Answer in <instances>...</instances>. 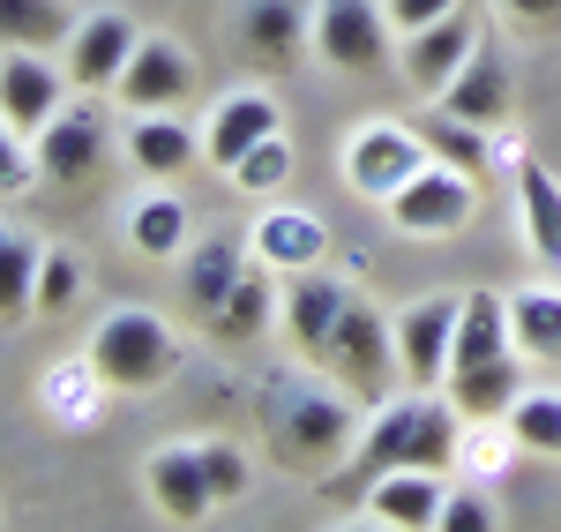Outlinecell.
I'll return each mask as SVG.
<instances>
[{"label": "cell", "instance_id": "1", "mask_svg": "<svg viewBox=\"0 0 561 532\" xmlns=\"http://www.w3.org/2000/svg\"><path fill=\"white\" fill-rule=\"evenodd\" d=\"M173 330L158 322L150 308H121L98 322V338H90V375L105 383V390H158L165 375H173Z\"/></svg>", "mask_w": 561, "mask_h": 532}, {"label": "cell", "instance_id": "2", "mask_svg": "<svg viewBox=\"0 0 561 532\" xmlns=\"http://www.w3.org/2000/svg\"><path fill=\"white\" fill-rule=\"evenodd\" d=\"M314 53L345 76H375L389 68V8L375 0H322L314 8Z\"/></svg>", "mask_w": 561, "mask_h": 532}, {"label": "cell", "instance_id": "3", "mask_svg": "<svg viewBox=\"0 0 561 532\" xmlns=\"http://www.w3.org/2000/svg\"><path fill=\"white\" fill-rule=\"evenodd\" d=\"M314 360H322L330 375H352V383H367V390H389V383L404 375V360H397V330H389L375 308H359V301H345L337 330H330V346H322Z\"/></svg>", "mask_w": 561, "mask_h": 532}, {"label": "cell", "instance_id": "4", "mask_svg": "<svg viewBox=\"0 0 561 532\" xmlns=\"http://www.w3.org/2000/svg\"><path fill=\"white\" fill-rule=\"evenodd\" d=\"M420 166H427V143H420V128H397V121H375V128H359L345 143V180L359 195H382V203Z\"/></svg>", "mask_w": 561, "mask_h": 532}, {"label": "cell", "instance_id": "5", "mask_svg": "<svg viewBox=\"0 0 561 532\" xmlns=\"http://www.w3.org/2000/svg\"><path fill=\"white\" fill-rule=\"evenodd\" d=\"M472 203H479V195H472V173H457V166L427 158L420 173L389 195V218L404 225V233H457V225L472 218Z\"/></svg>", "mask_w": 561, "mask_h": 532}, {"label": "cell", "instance_id": "6", "mask_svg": "<svg viewBox=\"0 0 561 532\" xmlns=\"http://www.w3.org/2000/svg\"><path fill=\"white\" fill-rule=\"evenodd\" d=\"M457 315L465 301H449V293H434V301H412V308L397 315V360H404V375L434 390V383H449V353H457Z\"/></svg>", "mask_w": 561, "mask_h": 532}, {"label": "cell", "instance_id": "7", "mask_svg": "<svg viewBox=\"0 0 561 532\" xmlns=\"http://www.w3.org/2000/svg\"><path fill=\"white\" fill-rule=\"evenodd\" d=\"M412 443H420V398L389 405L382 420H375V435L359 443V457H352L345 473L330 480V502H352V495H367L382 473H397V465H412Z\"/></svg>", "mask_w": 561, "mask_h": 532}, {"label": "cell", "instance_id": "8", "mask_svg": "<svg viewBox=\"0 0 561 532\" xmlns=\"http://www.w3.org/2000/svg\"><path fill=\"white\" fill-rule=\"evenodd\" d=\"M187 90H195V60L173 38H142L128 53V68H121V98L135 113H173Z\"/></svg>", "mask_w": 561, "mask_h": 532}, {"label": "cell", "instance_id": "9", "mask_svg": "<svg viewBox=\"0 0 561 532\" xmlns=\"http://www.w3.org/2000/svg\"><path fill=\"white\" fill-rule=\"evenodd\" d=\"M60 113V68H45L31 45H8L0 60V121L15 135H38Z\"/></svg>", "mask_w": 561, "mask_h": 532}, {"label": "cell", "instance_id": "10", "mask_svg": "<svg viewBox=\"0 0 561 532\" xmlns=\"http://www.w3.org/2000/svg\"><path fill=\"white\" fill-rule=\"evenodd\" d=\"M442 502H449V488H442L434 465H397V473H382V480L367 488V510L397 532H434Z\"/></svg>", "mask_w": 561, "mask_h": 532}, {"label": "cell", "instance_id": "11", "mask_svg": "<svg viewBox=\"0 0 561 532\" xmlns=\"http://www.w3.org/2000/svg\"><path fill=\"white\" fill-rule=\"evenodd\" d=\"M150 502H158V518H173V525H203L217 510L203 450H158V457H150Z\"/></svg>", "mask_w": 561, "mask_h": 532}, {"label": "cell", "instance_id": "12", "mask_svg": "<svg viewBox=\"0 0 561 532\" xmlns=\"http://www.w3.org/2000/svg\"><path fill=\"white\" fill-rule=\"evenodd\" d=\"M479 53V38H472V15L465 8H449L442 23H427V31H412L404 38V83H420V90H442L465 60Z\"/></svg>", "mask_w": 561, "mask_h": 532}, {"label": "cell", "instance_id": "13", "mask_svg": "<svg viewBox=\"0 0 561 532\" xmlns=\"http://www.w3.org/2000/svg\"><path fill=\"white\" fill-rule=\"evenodd\" d=\"M262 135H277V98H270V90H240V98H225V105H217V121L203 128V158L232 173Z\"/></svg>", "mask_w": 561, "mask_h": 532}, {"label": "cell", "instance_id": "14", "mask_svg": "<svg viewBox=\"0 0 561 532\" xmlns=\"http://www.w3.org/2000/svg\"><path fill=\"white\" fill-rule=\"evenodd\" d=\"M135 45H142V38H135L128 15H90L83 31L68 38V83H83V90L121 83V68H128Z\"/></svg>", "mask_w": 561, "mask_h": 532}, {"label": "cell", "instance_id": "15", "mask_svg": "<svg viewBox=\"0 0 561 532\" xmlns=\"http://www.w3.org/2000/svg\"><path fill=\"white\" fill-rule=\"evenodd\" d=\"M277 435L293 457H330V450L352 443V412L337 398H322V390H293L285 412H277Z\"/></svg>", "mask_w": 561, "mask_h": 532}, {"label": "cell", "instance_id": "16", "mask_svg": "<svg viewBox=\"0 0 561 532\" xmlns=\"http://www.w3.org/2000/svg\"><path fill=\"white\" fill-rule=\"evenodd\" d=\"M442 113H457V121H472V128H502V121H510V76H502V60H494V53H472V60L442 83Z\"/></svg>", "mask_w": 561, "mask_h": 532}, {"label": "cell", "instance_id": "17", "mask_svg": "<svg viewBox=\"0 0 561 532\" xmlns=\"http://www.w3.org/2000/svg\"><path fill=\"white\" fill-rule=\"evenodd\" d=\"M98 158H105V135H98V121L90 113H53L38 128V173L45 180H60V188H76V180L98 173Z\"/></svg>", "mask_w": 561, "mask_h": 532}, {"label": "cell", "instance_id": "18", "mask_svg": "<svg viewBox=\"0 0 561 532\" xmlns=\"http://www.w3.org/2000/svg\"><path fill=\"white\" fill-rule=\"evenodd\" d=\"M337 315H345L337 278L300 270V278H293V293H285V330H293V346H300V353H322V346H330V330H337Z\"/></svg>", "mask_w": 561, "mask_h": 532}, {"label": "cell", "instance_id": "19", "mask_svg": "<svg viewBox=\"0 0 561 532\" xmlns=\"http://www.w3.org/2000/svg\"><path fill=\"white\" fill-rule=\"evenodd\" d=\"M510 346H517V338H510V301H494V293H465L449 375H457V367H486V360H502Z\"/></svg>", "mask_w": 561, "mask_h": 532}, {"label": "cell", "instance_id": "20", "mask_svg": "<svg viewBox=\"0 0 561 532\" xmlns=\"http://www.w3.org/2000/svg\"><path fill=\"white\" fill-rule=\"evenodd\" d=\"M449 398H457V412L465 420H510V405L524 398L517 390V360H486V367H457L449 375Z\"/></svg>", "mask_w": 561, "mask_h": 532}, {"label": "cell", "instance_id": "21", "mask_svg": "<svg viewBox=\"0 0 561 532\" xmlns=\"http://www.w3.org/2000/svg\"><path fill=\"white\" fill-rule=\"evenodd\" d=\"M517 195H524V240H531V256H547L561 270V180L547 166H524Z\"/></svg>", "mask_w": 561, "mask_h": 532}, {"label": "cell", "instance_id": "22", "mask_svg": "<svg viewBox=\"0 0 561 532\" xmlns=\"http://www.w3.org/2000/svg\"><path fill=\"white\" fill-rule=\"evenodd\" d=\"M195 150H203V135H187L173 113H142V121L128 128V158L142 166V173H158V180L180 173V166H187Z\"/></svg>", "mask_w": 561, "mask_h": 532}, {"label": "cell", "instance_id": "23", "mask_svg": "<svg viewBox=\"0 0 561 532\" xmlns=\"http://www.w3.org/2000/svg\"><path fill=\"white\" fill-rule=\"evenodd\" d=\"M38 263H45L38 240H23V233H0V322H23V315H38Z\"/></svg>", "mask_w": 561, "mask_h": 532}, {"label": "cell", "instance_id": "24", "mask_svg": "<svg viewBox=\"0 0 561 532\" xmlns=\"http://www.w3.org/2000/svg\"><path fill=\"white\" fill-rule=\"evenodd\" d=\"M240 240H203L195 256H187V308L195 315H217L225 308V293L240 285Z\"/></svg>", "mask_w": 561, "mask_h": 532}, {"label": "cell", "instance_id": "25", "mask_svg": "<svg viewBox=\"0 0 561 532\" xmlns=\"http://www.w3.org/2000/svg\"><path fill=\"white\" fill-rule=\"evenodd\" d=\"M255 256L262 263H285V270H314L322 256V225L307 218V211H270L255 225Z\"/></svg>", "mask_w": 561, "mask_h": 532}, {"label": "cell", "instance_id": "26", "mask_svg": "<svg viewBox=\"0 0 561 532\" xmlns=\"http://www.w3.org/2000/svg\"><path fill=\"white\" fill-rule=\"evenodd\" d=\"M300 31H307V15L293 8V0H255V8H248V31H240V45H248L255 60H293Z\"/></svg>", "mask_w": 561, "mask_h": 532}, {"label": "cell", "instance_id": "27", "mask_svg": "<svg viewBox=\"0 0 561 532\" xmlns=\"http://www.w3.org/2000/svg\"><path fill=\"white\" fill-rule=\"evenodd\" d=\"M510 338H517V353L561 360V293H517L510 301Z\"/></svg>", "mask_w": 561, "mask_h": 532}, {"label": "cell", "instance_id": "28", "mask_svg": "<svg viewBox=\"0 0 561 532\" xmlns=\"http://www.w3.org/2000/svg\"><path fill=\"white\" fill-rule=\"evenodd\" d=\"M68 38V8L60 0H0V45H31V53H45V45Z\"/></svg>", "mask_w": 561, "mask_h": 532}, {"label": "cell", "instance_id": "29", "mask_svg": "<svg viewBox=\"0 0 561 532\" xmlns=\"http://www.w3.org/2000/svg\"><path fill=\"white\" fill-rule=\"evenodd\" d=\"M128 240L142 248V256H180V248H187V203H180V195H150V203H135Z\"/></svg>", "mask_w": 561, "mask_h": 532}, {"label": "cell", "instance_id": "30", "mask_svg": "<svg viewBox=\"0 0 561 532\" xmlns=\"http://www.w3.org/2000/svg\"><path fill=\"white\" fill-rule=\"evenodd\" d=\"M420 143H427V158H442V166H457V173H486V128H472V121H457V113H434L427 128H420Z\"/></svg>", "mask_w": 561, "mask_h": 532}, {"label": "cell", "instance_id": "31", "mask_svg": "<svg viewBox=\"0 0 561 532\" xmlns=\"http://www.w3.org/2000/svg\"><path fill=\"white\" fill-rule=\"evenodd\" d=\"M270 308H277L270 278H262V270H240V285L225 293V308H217L210 322H217V338H255L262 322H270Z\"/></svg>", "mask_w": 561, "mask_h": 532}, {"label": "cell", "instance_id": "32", "mask_svg": "<svg viewBox=\"0 0 561 532\" xmlns=\"http://www.w3.org/2000/svg\"><path fill=\"white\" fill-rule=\"evenodd\" d=\"M510 443L561 450V398H517L510 405Z\"/></svg>", "mask_w": 561, "mask_h": 532}, {"label": "cell", "instance_id": "33", "mask_svg": "<svg viewBox=\"0 0 561 532\" xmlns=\"http://www.w3.org/2000/svg\"><path fill=\"white\" fill-rule=\"evenodd\" d=\"M285 173H293V150H285V135H262L255 150L232 166V180H240L248 195H270V188H285Z\"/></svg>", "mask_w": 561, "mask_h": 532}, {"label": "cell", "instance_id": "34", "mask_svg": "<svg viewBox=\"0 0 561 532\" xmlns=\"http://www.w3.org/2000/svg\"><path fill=\"white\" fill-rule=\"evenodd\" d=\"M76 293H83V263L76 256H45L38 263V315H60Z\"/></svg>", "mask_w": 561, "mask_h": 532}, {"label": "cell", "instance_id": "35", "mask_svg": "<svg viewBox=\"0 0 561 532\" xmlns=\"http://www.w3.org/2000/svg\"><path fill=\"white\" fill-rule=\"evenodd\" d=\"M494 525H502V510L486 495H449L442 518H434V532H494Z\"/></svg>", "mask_w": 561, "mask_h": 532}, {"label": "cell", "instance_id": "36", "mask_svg": "<svg viewBox=\"0 0 561 532\" xmlns=\"http://www.w3.org/2000/svg\"><path fill=\"white\" fill-rule=\"evenodd\" d=\"M31 180H38V158H31V150L15 143V128L0 121V195H23Z\"/></svg>", "mask_w": 561, "mask_h": 532}, {"label": "cell", "instance_id": "37", "mask_svg": "<svg viewBox=\"0 0 561 532\" xmlns=\"http://www.w3.org/2000/svg\"><path fill=\"white\" fill-rule=\"evenodd\" d=\"M203 473H210L217 502H225V495H240V488H248V457H240L232 443H210V450H203Z\"/></svg>", "mask_w": 561, "mask_h": 532}, {"label": "cell", "instance_id": "38", "mask_svg": "<svg viewBox=\"0 0 561 532\" xmlns=\"http://www.w3.org/2000/svg\"><path fill=\"white\" fill-rule=\"evenodd\" d=\"M382 8H389V31H404V38H412V31L442 23V15H449L457 0H382Z\"/></svg>", "mask_w": 561, "mask_h": 532}, {"label": "cell", "instance_id": "39", "mask_svg": "<svg viewBox=\"0 0 561 532\" xmlns=\"http://www.w3.org/2000/svg\"><path fill=\"white\" fill-rule=\"evenodd\" d=\"M510 15H524V23H561V0H502Z\"/></svg>", "mask_w": 561, "mask_h": 532}]
</instances>
